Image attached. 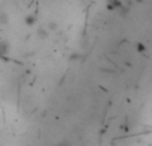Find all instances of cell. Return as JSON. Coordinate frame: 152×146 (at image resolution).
Wrapping results in <instances>:
<instances>
[{
  "label": "cell",
  "instance_id": "52a82bcc",
  "mask_svg": "<svg viewBox=\"0 0 152 146\" xmlns=\"http://www.w3.org/2000/svg\"><path fill=\"white\" fill-rule=\"evenodd\" d=\"M137 50L139 51H145V46H144L143 43H139L137 44Z\"/></svg>",
  "mask_w": 152,
  "mask_h": 146
},
{
  "label": "cell",
  "instance_id": "5b68a950",
  "mask_svg": "<svg viewBox=\"0 0 152 146\" xmlns=\"http://www.w3.org/2000/svg\"><path fill=\"white\" fill-rule=\"evenodd\" d=\"M0 24H1V26L8 24V15H7L3 9H0Z\"/></svg>",
  "mask_w": 152,
  "mask_h": 146
},
{
  "label": "cell",
  "instance_id": "8992f818",
  "mask_svg": "<svg viewBox=\"0 0 152 146\" xmlns=\"http://www.w3.org/2000/svg\"><path fill=\"white\" fill-rule=\"evenodd\" d=\"M47 28H49V30H51V31H55V30L58 28V24L55 23V22H50V23H49V26H47Z\"/></svg>",
  "mask_w": 152,
  "mask_h": 146
},
{
  "label": "cell",
  "instance_id": "6da1fadb",
  "mask_svg": "<svg viewBox=\"0 0 152 146\" xmlns=\"http://www.w3.org/2000/svg\"><path fill=\"white\" fill-rule=\"evenodd\" d=\"M10 52V44L7 40H0V58H4Z\"/></svg>",
  "mask_w": 152,
  "mask_h": 146
},
{
  "label": "cell",
  "instance_id": "277c9868",
  "mask_svg": "<svg viewBox=\"0 0 152 146\" xmlns=\"http://www.w3.org/2000/svg\"><path fill=\"white\" fill-rule=\"evenodd\" d=\"M24 23H26V26H28V27L34 26V24L37 23V17H35V15H32V14L27 15V16L24 17Z\"/></svg>",
  "mask_w": 152,
  "mask_h": 146
},
{
  "label": "cell",
  "instance_id": "7a4b0ae2",
  "mask_svg": "<svg viewBox=\"0 0 152 146\" xmlns=\"http://www.w3.org/2000/svg\"><path fill=\"white\" fill-rule=\"evenodd\" d=\"M106 7L109 9H120L123 7V3H121L120 0H108Z\"/></svg>",
  "mask_w": 152,
  "mask_h": 146
},
{
  "label": "cell",
  "instance_id": "3957f363",
  "mask_svg": "<svg viewBox=\"0 0 152 146\" xmlns=\"http://www.w3.org/2000/svg\"><path fill=\"white\" fill-rule=\"evenodd\" d=\"M37 35L39 39H47V38H49V30L43 28V27H39L37 31Z\"/></svg>",
  "mask_w": 152,
  "mask_h": 146
}]
</instances>
